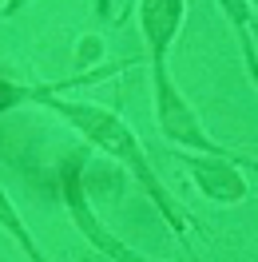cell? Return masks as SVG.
Returning <instances> with one entry per match:
<instances>
[{
	"label": "cell",
	"mask_w": 258,
	"mask_h": 262,
	"mask_svg": "<svg viewBox=\"0 0 258 262\" xmlns=\"http://www.w3.org/2000/svg\"><path fill=\"white\" fill-rule=\"evenodd\" d=\"M40 107H48L52 115H60L64 123H72V127L80 131L83 139L92 143L96 151H103L107 159H115V163L127 171L131 179L143 187V195L159 207L163 223L175 230V238L183 246H191V227L195 219L183 207L175 203V195L163 187L159 179V167L151 163V155H147V147L139 143V135L119 119V115L112 112V107H99V103H83V99H60V96H44L40 99Z\"/></svg>",
	"instance_id": "6da1fadb"
},
{
	"label": "cell",
	"mask_w": 258,
	"mask_h": 262,
	"mask_svg": "<svg viewBox=\"0 0 258 262\" xmlns=\"http://www.w3.org/2000/svg\"><path fill=\"white\" fill-rule=\"evenodd\" d=\"M151 88H155V127H159V135L167 143H175L183 151H199V155H234L214 135H207L199 112L191 107V99L171 80L167 56H151Z\"/></svg>",
	"instance_id": "7a4b0ae2"
},
{
	"label": "cell",
	"mask_w": 258,
	"mask_h": 262,
	"mask_svg": "<svg viewBox=\"0 0 258 262\" xmlns=\"http://www.w3.org/2000/svg\"><path fill=\"white\" fill-rule=\"evenodd\" d=\"M64 203H68V214H72V227L80 230L103 258H112V262H159V258H147L143 250L127 246L119 234H112V230L103 227V219L96 214V207H92V199H88V191H83V183H80V163H68Z\"/></svg>",
	"instance_id": "3957f363"
},
{
	"label": "cell",
	"mask_w": 258,
	"mask_h": 262,
	"mask_svg": "<svg viewBox=\"0 0 258 262\" xmlns=\"http://www.w3.org/2000/svg\"><path fill=\"white\" fill-rule=\"evenodd\" d=\"M234 159H239V151L234 155H199V151L179 155V163L187 167V175L195 179L199 195L219 203V207H239L250 195V183H246V175L239 171Z\"/></svg>",
	"instance_id": "277c9868"
},
{
	"label": "cell",
	"mask_w": 258,
	"mask_h": 262,
	"mask_svg": "<svg viewBox=\"0 0 258 262\" xmlns=\"http://www.w3.org/2000/svg\"><path fill=\"white\" fill-rule=\"evenodd\" d=\"M183 16H187V0H139V32L147 56H171Z\"/></svg>",
	"instance_id": "5b68a950"
},
{
	"label": "cell",
	"mask_w": 258,
	"mask_h": 262,
	"mask_svg": "<svg viewBox=\"0 0 258 262\" xmlns=\"http://www.w3.org/2000/svg\"><path fill=\"white\" fill-rule=\"evenodd\" d=\"M135 64V60H127ZM127 64H112V68H92L83 76H72V80H56V83H12V80H0V115L20 107V103H40L44 96H64L72 88H83V83H99L103 76H112L115 68H127Z\"/></svg>",
	"instance_id": "8992f818"
},
{
	"label": "cell",
	"mask_w": 258,
	"mask_h": 262,
	"mask_svg": "<svg viewBox=\"0 0 258 262\" xmlns=\"http://www.w3.org/2000/svg\"><path fill=\"white\" fill-rule=\"evenodd\" d=\"M219 8H223V16L230 20V28H234V40H239V52H242V64L250 68V76H254V88H258V24H254V8H250V0H219Z\"/></svg>",
	"instance_id": "52a82bcc"
},
{
	"label": "cell",
	"mask_w": 258,
	"mask_h": 262,
	"mask_svg": "<svg viewBox=\"0 0 258 262\" xmlns=\"http://www.w3.org/2000/svg\"><path fill=\"white\" fill-rule=\"evenodd\" d=\"M0 230H4V234H8V238H12V243H16V246H20V250H24V254H28L32 262H52V258H48V250L36 243L32 227H28L24 219H20L16 203H12V195H8L4 187H0Z\"/></svg>",
	"instance_id": "ba28073f"
},
{
	"label": "cell",
	"mask_w": 258,
	"mask_h": 262,
	"mask_svg": "<svg viewBox=\"0 0 258 262\" xmlns=\"http://www.w3.org/2000/svg\"><path fill=\"white\" fill-rule=\"evenodd\" d=\"M32 0H8V4H0V16H16V12H24Z\"/></svg>",
	"instance_id": "9c48e42d"
},
{
	"label": "cell",
	"mask_w": 258,
	"mask_h": 262,
	"mask_svg": "<svg viewBox=\"0 0 258 262\" xmlns=\"http://www.w3.org/2000/svg\"><path fill=\"white\" fill-rule=\"evenodd\" d=\"M234 163H239V167H246V171H250V175H258V159H250V155H239V159H234Z\"/></svg>",
	"instance_id": "30bf717a"
}]
</instances>
